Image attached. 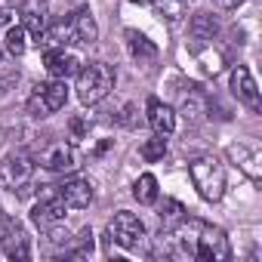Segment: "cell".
Here are the masks:
<instances>
[{
  "mask_svg": "<svg viewBox=\"0 0 262 262\" xmlns=\"http://www.w3.org/2000/svg\"><path fill=\"white\" fill-rule=\"evenodd\" d=\"M16 77H19L16 71H4V74H0V96H7V93H10V86L16 83Z\"/></svg>",
  "mask_w": 262,
  "mask_h": 262,
  "instance_id": "obj_26",
  "label": "cell"
},
{
  "mask_svg": "<svg viewBox=\"0 0 262 262\" xmlns=\"http://www.w3.org/2000/svg\"><path fill=\"white\" fill-rule=\"evenodd\" d=\"M133 194H136L139 204H158V179H155L151 173L139 176L136 185H133Z\"/></svg>",
  "mask_w": 262,
  "mask_h": 262,
  "instance_id": "obj_23",
  "label": "cell"
},
{
  "mask_svg": "<svg viewBox=\"0 0 262 262\" xmlns=\"http://www.w3.org/2000/svg\"><path fill=\"white\" fill-rule=\"evenodd\" d=\"M68 126H71V139H74V142H80V139L86 136V120H83V117H71Z\"/></svg>",
  "mask_w": 262,
  "mask_h": 262,
  "instance_id": "obj_25",
  "label": "cell"
},
{
  "mask_svg": "<svg viewBox=\"0 0 262 262\" xmlns=\"http://www.w3.org/2000/svg\"><path fill=\"white\" fill-rule=\"evenodd\" d=\"M19 16H22V28L28 34H34V37H40L47 31V25H50V7H47V0H25Z\"/></svg>",
  "mask_w": 262,
  "mask_h": 262,
  "instance_id": "obj_13",
  "label": "cell"
},
{
  "mask_svg": "<svg viewBox=\"0 0 262 262\" xmlns=\"http://www.w3.org/2000/svg\"><path fill=\"white\" fill-rule=\"evenodd\" d=\"M241 4H244V0H216V7H222V10H234Z\"/></svg>",
  "mask_w": 262,
  "mask_h": 262,
  "instance_id": "obj_27",
  "label": "cell"
},
{
  "mask_svg": "<svg viewBox=\"0 0 262 262\" xmlns=\"http://www.w3.org/2000/svg\"><path fill=\"white\" fill-rule=\"evenodd\" d=\"M56 194L65 201V207H71V210H83V207H90L93 204V185L86 182V179H80V176H71V179H65L62 185H56Z\"/></svg>",
  "mask_w": 262,
  "mask_h": 262,
  "instance_id": "obj_12",
  "label": "cell"
},
{
  "mask_svg": "<svg viewBox=\"0 0 262 262\" xmlns=\"http://www.w3.org/2000/svg\"><path fill=\"white\" fill-rule=\"evenodd\" d=\"M139 155H142V161H148V164L164 161V155H167V139H164L161 133L151 136V139H145V142L139 145Z\"/></svg>",
  "mask_w": 262,
  "mask_h": 262,
  "instance_id": "obj_24",
  "label": "cell"
},
{
  "mask_svg": "<svg viewBox=\"0 0 262 262\" xmlns=\"http://www.w3.org/2000/svg\"><path fill=\"white\" fill-rule=\"evenodd\" d=\"M148 123H151L155 133L170 136L176 129V111L170 105H164L161 99H148Z\"/></svg>",
  "mask_w": 262,
  "mask_h": 262,
  "instance_id": "obj_15",
  "label": "cell"
},
{
  "mask_svg": "<svg viewBox=\"0 0 262 262\" xmlns=\"http://www.w3.org/2000/svg\"><path fill=\"white\" fill-rule=\"evenodd\" d=\"M65 201L56 194V185H50V191H43L40 194V201L34 204V210H31V222L40 228V231H50L53 225H59L62 219H65Z\"/></svg>",
  "mask_w": 262,
  "mask_h": 262,
  "instance_id": "obj_7",
  "label": "cell"
},
{
  "mask_svg": "<svg viewBox=\"0 0 262 262\" xmlns=\"http://www.w3.org/2000/svg\"><path fill=\"white\" fill-rule=\"evenodd\" d=\"M114 90V68L105 62H86L77 68V99L83 105H99Z\"/></svg>",
  "mask_w": 262,
  "mask_h": 262,
  "instance_id": "obj_2",
  "label": "cell"
},
{
  "mask_svg": "<svg viewBox=\"0 0 262 262\" xmlns=\"http://www.w3.org/2000/svg\"><path fill=\"white\" fill-rule=\"evenodd\" d=\"M10 16H13L10 10H4V7H0V25H7V22H10Z\"/></svg>",
  "mask_w": 262,
  "mask_h": 262,
  "instance_id": "obj_28",
  "label": "cell"
},
{
  "mask_svg": "<svg viewBox=\"0 0 262 262\" xmlns=\"http://www.w3.org/2000/svg\"><path fill=\"white\" fill-rule=\"evenodd\" d=\"M123 40H126L129 56H133L139 65H142V62H155V59H158V47H155L145 34H139L136 28H126V31H123Z\"/></svg>",
  "mask_w": 262,
  "mask_h": 262,
  "instance_id": "obj_16",
  "label": "cell"
},
{
  "mask_svg": "<svg viewBox=\"0 0 262 262\" xmlns=\"http://www.w3.org/2000/svg\"><path fill=\"white\" fill-rule=\"evenodd\" d=\"M207 108H210V102H207V96L201 93V86H191L185 96H182V105H179V114L185 117V120H191V123H198L204 114H207Z\"/></svg>",
  "mask_w": 262,
  "mask_h": 262,
  "instance_id": "obj_19",
  "label": "cell"
},
{
  "mask_svg": "<svg viewBox=\"0 0 262 262\" xmlns=\"http://www.w3.org/2000/svg\"><path fill=\"white\" fill-rule=\"evenodd\" d=\"M188 173H191V182L198 188V194L210 204H216L222 194H225V170L222 164L213 158V155H204V158H194L188 164Z\"/></svg>",
  "mask_w": 262,
  "mask_h": 262,
  "instance_id": "obj_3",
  "label": "cell"
},
{
  "mask_svg": "<svg viewBox=\"0 0 262 262\" xmlns=\"http://www.w3.org/2000/svg\"><path fill=\"white\" fill-rule=\"evenodd\" d=\"M40 167H47L50 173H68L77 167V155L68 142H50L43 151H40Z\"/></svg>",
  "mask_w": 262,
  "mask_h": 262,
  "instance_id": "obj_11",
  "label": "cell"
},
{
  "mask_svg": "<svg viewBox=\"0 0 262 262\" xmlns=\"http://www.w3.org/2000/svg\"><path fill=\"white\" fill-rule=\"evenodd\" d=\"M108 237L114 244H120L123 250H139L142 241H145V225L136 213H129V210H120L114 213V219L108 222Z\"/></svg>",
  "mask_w": 262,
  "mask_h": 262,
  "instance_id": "obj_6",
  "label": "cell"
},
{
  "mask_svg": "<svg viewBox=\"0 0 262 262\" xmlns=\"http://www.w3.org/2000/svg\"><path fill=\"white\" fill-rule=\"evenodd\" d=\"M231 93H234V99H237L241 105H247L250 111H259V108H262V102H259V86H256L253 74H250L244 65H234V68H231Z\"/></svg>",
  "mask_w": 262,
  "mask_h": 262,
  "instance_id": "obj_9",
  "label": "cell"
},
{
  "mask_svg": "<svg viewBox=\"0 0 262 262\" xmlns=\"http://www.w3.org/2000/svg\"><path fill=\"white\" fill-rule=\"evenodd\" d=\"M68 22H71V31H74V43H80V47H90V43H96V37H99V28H96V19H93V13H90L86 7L74 10V13L68 16Z\"/></svg>",
  "mask_w": 262,
  "mask_h": 262,
  "instance_id": "obj_14",
  "label": "cell"
},
{
  "mask_svg": "<svg viewBox=\"0 0 262 262\" xmlns=\"http://www.w3.org/2000/svg\"><path fill=\"white\" fill-rule=\"evenodd\" d=\"M161 250L170 259H198V262H225L231 259L228 237L219 225H210L204 219L185 216L173 234H161Z\"/></svg>",
  "mask_w": 262,
  "mask_h": 262,
  "instance_id": "obj_1",
  "label": "cell"
},
{
  "mask_svg": "<svg viewBox=\"0 0 262 262\" xmlns=\"http://www.w3.org/2000/svg\"><path fill=\"white\" fill-rule=\"evenodd\" d=\"M43 65H47V74L53 80H68L71 74H77V65L80 62L65 47H50V50H43Z\"/></svg>",
  "mask_w": 262,
  "mask_h": 262,
  "instance_id": "obj_10",
  "label": "cell"
},
{
  "mask_svg": "<svg viewBox=\"0 0 262 262\" xmlns=\"http://www.w3.org/2000/svg\"><path fill=\"white\" fill-rule=\"evenodd\" d=\"M68 102V86L65 80H50V83H37L34 93L28 96V114L31 117H50L59 108H65Z\"/></svg>",
  "mask_w": 262,
  "mask_h": 262,
  "instance_id": "obj_5",
  "label": "cell"
},
{
  "mask_svg": "<svg viewBox=\"0 0 262 262\" xmlns=\"http://www.w3.org/2000/svg\"><path fill=\"white\" fill-rule=\"evenodd\" d=\"M228 158L237 161V167H241L253 182L259 179V155H256V151H250L247 145H231V148H228Z\"/></svg>",
  "mask_w": 262,
  "mask_h": 262,
  "instance_id": "obj_20",
  "label": "cell"
},
{
  "mask_svg": "<svg viewBox=\"0 0 262 262\" xmlns=\"http://www.w3.org/2000/svg\"><path fill=\"white\" fill-rule=\"evenodd\" d=\"M139 7H151L164 22H179L188 13V0H133Z\"/></svg>",
  "mask_w": 262,
  "mask_h": 262,
  "instance_id": "obj_18",
  "label": "cell"
},
{
  "mask_svg": "<svg viewBox=\"0 0 262 262\" xmlns=\"http://www.w3.org/2000/svg\"><path fill=\"white\" fill-rule=\"evenodd\" d=\"M4 47H7V53L10 56H25V50H28V31L22 28V25H10L7 28V34H4Z\"/></svg>",
  "mask_w": 262,
  "mask_h": 262,
  "instance_id": "obj_22",
  "label": "cell"
},
{
  "mask_svg": "<svg viewBox=\"0 0 262 262\" xmlns=\"http://www.w3.org/2000/svg\"><path fill=\"white\" fill-rule=\"evenodd\" d=\"M188 34L198 43H213L216 34H219V19L213 13H194L191 16V25H188Z\"/></svg>",
  "mask_w": 262,
  "mask_h": 262,
  "instance_id": "obj_17",
  "label": "cell"
},
{
  "mask_svg": "<svg viewBox=\"0 0 262 262\" xmlns=\"http://www.w3.org/2000/svg\"><path fill=\"white\" fill-rule=\"evenodd\" d=\"M158 216H161V225H164V231H173L182 219H185V207L176 201V198H164L161 201V210H158Z\"/></svg>",
  "mask_w": 262,
  "mask_h": 262,
  "instance_id": "obj_21",
  "label": "cell"
},
{
  "mask_svg": "<svg viewBox=\"0 0 262 262\" xmlns=\"http://www.w3.org/2000/svg\"><path fill=\"white\" fill-rule=\"evenodd\" d=\"M0 244H4V253L10 259H31V244L25 228L4 213H0Z\"/></svg>",
  "mask_w": 262,
  "mask_h": 262,
  "instance_id": "obj_8",
  "label": "cell"
},
{
  "mask_svg": "<svg viewBox=\"0 0 262 262\" xmlns=\"http://www.w3.org/2000/svg\"><path fill=\"white\" fill-rule=\"evenodd\" d=\"M31 176H34V164L22 151L7 155L0 161V188L16 191L19 198H28L31 194Z\"/></svg>",
  "mask_w": 262,
  "mask_h": 262,
  "instance_id": "obj_4",
  "label": "cell"
}]
</instances>
